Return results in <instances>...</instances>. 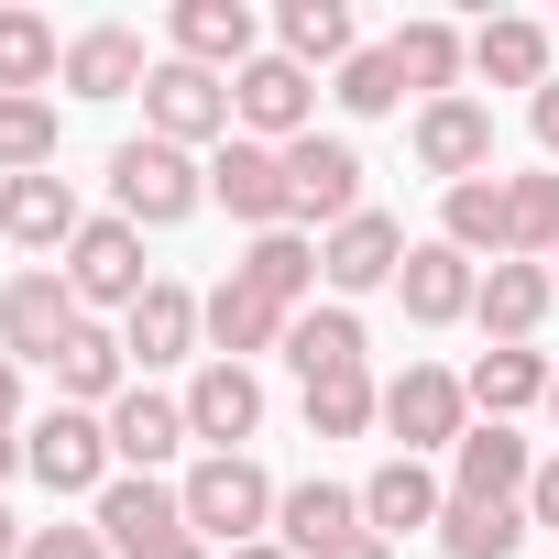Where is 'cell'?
<instances>
[{"label":"cell","mask_w":559,"mask_h":559,"mask_svg":"<svg viewBox=\"0 0 559 559\" xmlns=\"http://www.w3.org/2000/svg\"><path fill=\"white\" fill-rule=\"evenodd\" d=\"M395 297H406V319H417V330H450V319H472V297H483V263H472V252H450V241H406Z\"/></svg>","instance_id":"4fadbf2b"},{"label":"cell","mask_w":559,"mask_h":559,"mask_svg":"<svg viewBox=\"0 0 559 559\" xmlns=\"http://www.w3.org/2000/svg\"><path fill=\"white\" fill-rule=\"evenodd\" d=\"M176 450H187V395L132 384V395L110 406V461H121V472H165Z\"/></svg>","instance_id":"d6986e66"},{"label":"cell","mask_w":559,"mask_h":559,"mask_svg":"<svg viewBox=\"0 0 559 559\" xmlns=\"http://www.w3.org/2000/svg\"><path fill=\"white\" fill-rule=\"evenodd\" d=\"M384 428L406 439V461H428V450H461V428H472V395H461V373H439V362H406V373L384 384Z\"/></svg>","instance_id":"9c48e42d"},{"label":"cell","mask_w":559,"mask_h":559,"mask_svg":"<svg viewBox=\"0 0 559 559\" xmlns=\"http://www.w3.org/2000/svg\"><path fill=\"white\" fill-rule=\"evenodd\" d=\"M198 330H209V362H252V352H286V308H274V297H252L241 286V274H219V286L198 297Z\"/></svg>","instance_id":"5bb4252c"},{"label":"cell","mask_w":559,"mask_h":559,"mask_svg":"<svg viewBox=\"0 0 559 559\" xmlns=\"http://www.w3.org/2000/svg\"><path fill=\"white\" fill-rule=\"evenodd\" d=\"M12 417H23V362L0 352V428H12Z\"/></svg>","instance_id":"7bdbcfd3"},{"label":"cell","mask_w":559,"mask_h":559,"mask_svg":"<svg viewBox=\"0 0 559 559\" xmlns=\"http://www.w3.org/2000/svg\"><path fill=\"white\" fill-rule=\"evenodd\" d=\"M286 362H297V384H330V373H362V319L330 297V308H297V330H286Z\"/></svg>","instance_id":"4dcf8cb0"},{"label":"cell","mask_w":559,"mask_h":559,"mask_svg":"<svg viewBox=\"0 0 559 559\" xmlns=\"http://www.w3.org/2000/svg\"><path fill=\"white\" fill-rule=\"evenodd\" d=\"M143 132H154V143H176V154L230 143V78H209V67L165 56V67L143 78Z\"/></svg>","instance_id":"5b68a950"},{"label":"cell","mask_w":559,"mask_h":559,"mask_svg":"<svg viewBox=\"0 0 559 559\" xmlns=\"http://www.w3.org/2000/svg\"><path fill=\"white\" fill-rule=\"evenodd\" d=\"M330 559H395V537H373V526H362V537H341Z\"/></svg>","instance_id":"f6af8a7d"},{"label":"cell","mask_w":559,"mask_h":559,"mask_svg":"<svg viewBox=\"0 0 559 559\" xmlns=\"http://www.w3.org/2000/svg\"><path fill=\"white\" fill-rule=\"evenodd\" d=\"M461 395H472V406H483V417L504 428L515 406H548V362H537L526 341H493V352H483V362L461 373Z\"/></svg>","instance_id":"1f68e13d"},{"label":"cell","mask_w":559,"mask_h":559,"mask_svg":"<svg viewBox=\"0 0 559 559\" xmlns=\"http://www.w3.org/2000/svg\"><path fill=\"white\" fill-rule=\"evenodd\" d=\"M209 198H219L252 241H263V230H297V219H286V154H274V143H241V132H230V143L209 154Z\"/></svg>","instance_id":"30bf717a"},{"label":"cell","mask_w":559,"mask_h":559,"mask_svg":"<svg viewBox=\"0 0 559 559\" xmlns=\"http://www.w3.org/2000/svg\"><path fill=\"white\" fill-rule=\"evenodd\" d=\"M548 417H559V373H548Z\"/></svg>","instance_id":"681fc988"},{"label":"cell","mask_w":559,"mask_h":559,"mask_svg":"<svg viewBox=\"0 0 559 559\" xmlns=\"http://www.w3.org/2000/svg\"><path fill=\"white\" fill-rule=\"evenodd\" d=\"M526 526H559V461H537V483H526Z\"/></svg>","instance_id":"60d3db41"},{"label":"cell","mask_w":559,"mask_h":559,"mask_svg":"<svg viewBox=\"0 0 559 559\" xmlns=\"http://www.w3.org/2000/svg\"><path fill=\"white\" fill-rule=\"evenodd\" d=\"M504 219H515V263H559V176H504Z\"/></svg>","instance_id":"74e56055"},{"label":"cell","mask_w":559,"mask_h":559,"mask_svg":"<svg viewBox=\"0 0 559 559\" xmlns=\"http://www.w3.org/2000/svg\"><path fill=\"white\" fill-rule=\"evenodd\" d=\"M439 548H450V559H515V548H526V504H472V493H450Z\"/></svg>","instance_id":"e575fe53"},{"label":"cell","mask_w":559,"mask_h":559,"mask_svg":"<svg viewBox=\"0 0 559 559\" xmlns=\"http://www.w3.org/2000/svg\"><path fill=\"white\" fill-rule=\"evenodd\" d=\"M154 67H143V34H121V23H88L78 45H67V88L78 99H132Z\"/></svg>","instance_id":"4316f807"},{"label":"cell","mask_w":559,"mask_h":559,"mask_svg":"<svg viewBox=\"0 0 559 559\" xmlns=\"http://www.w3.org/2000/svg\"><path fill=\"white\" fill-rule=\"evenodd\" d=\"M0 230H12L23 252H45V263H67V241L88 219H78V187L67 176H12V187H0Z\"/></svg>","instance_id":"e0dca14e"},{"label":"cell","mask_w":559,"mask_h":559,"mask_svg":"<svg viewBox=\"0 0 559 559\" xmlns=\"http://www.w3.org/2000/svg\"><path fill=\"white\" fill-rule=\"evenodd\" d=\"M12 472H23V439H12V428H0V483H12Z\"/></svg>","instance_id":"bcb514c9"},{"label":"cell","mask_w":559,"mask_h":559,"mask_svg":"<svg viewBox=\"0 0 559 559\" xmlns=\"http://www.w3.org/2000/svg\"><path fill=\"white\" fill-rule=\"evenodd\" d=\"M230 559H297V548H274V537H252V548H230Z\"/></svg>","instance_id":"c3c4849f"},{"label":"cell","mask_w":559,"mask_h":559,"mask_svg":"<svg viewBox=\"0 0 559 559\" xmlns=\"http://www.w3.org/2000/svg\"><path fill=\"white\" fill-rule=\"evenodd\" d=\"M176 56L209 67V78H241L263 45H252V0H176Z\"/></svg>","instance_id":"44dd1931"},{"label":"cell","mask_w":559,"mask_h":559,"mask_svg":"<svg viewBox=\"0 0 559 559\" xmlns=\"http://www.w3.org/2000/svg\"><path fill=\"white\" fill-rule=\"evenodd\" d=\"M384 56H395V78H406L417 99H461V67H472V34H461V23H439V12H417V23H406V34L384 45Z\"/></svg>","instance_id":"d4e9b609"},{"label":"cell","mask_w":559,"mask_h":559,"mask_svg":"<svg viewBox=\"0 0 559 559\" xmlns=\"http://www.w3.org/2000/svg\"><path fill=\"white\" fill-rule=\"evenodd\" d=\"M56 274L78 286V308H121V319L154 297V274H143V230H132L121 209H110V219H88V230L67 241V263H56Z\"/></svg>","instance_id":"8992f818"},{"label":"cell","mask_w":559,"mask_h":559,"mask_svg":"<svg viewBox=\"0 0 559 559\" xmlns=\"http://www.w3.org/2000/svg\"><path fill=\"white\" fill-rule=\"evenodd\" d=\"M56 99H0V176H56Z\"/></svg>","instance_id":"d590c367"},{"label":"cell","mask_w":559,"mask_h":559,"mask_svg":"<svg viewBox=\"0 0 559 559\" xmlns=\"http://www.w3.org/2000/svg\"><path fill=\"white\" fill-rule=\"evenodd\" d=\"M78 330H88V308H78V286H67L56 263L12 274V297H0V352H12V362H56Z\"/></svg>","instance_id":"52a82bcc"},{"label":"cell","mask_w":559,"mask_h":559,"mask_svg":"<svg viewBox=\"0 0 559 559\" xmlns=\"http://www.w3.org/2000/svg\"><path fill=\"white\" fill-rule=\"evenodd\" d=\"M132 559H209V537H154V548H132Z\"/></svg>","instance_id":"ee69618b"},{"label":"cell","mask_w":559,"mask_h":559,"mask_svg":"<svg viewBox=\"0 0 559 559\" xmlns=\"http://www.w3.org/2000/svg\"><path fill=\"white\" fill-rule=\"evenodd\" d=\"M230 274H241L252 297H274V308L297 319V308H308V286H319V241H308V230H263V241H252Z\"/></svg>","instance_id":"83f0119b"},{"label":"cell","mask_w":559,"mask_h":559,"mask_svg":"<svg viewBox=\"0 0 559 559\" xmlns=\"http://www.w3.org/2000/svg\"><path fill=\"white\" fill-rule=\"evenodd\" d=\"M121 373H132V352H121V330H99V319L56 352V395H67V406H88V417H110V406L132 395Z\"/></svg>","instance_id":"484cf974"},{"label":"cell","mask_w":559,"mask_h":559,"mask_svg":"<svg viewBox=\"0 0 559 559\" xmlns=\"http://www.w3.org/2000/svg\"><path fill=\"white\" fill-rule=\"evenodd\" d=\"M176 493H187V537H219V548H252V537L274 526V504H286V493L263 483L252 450H209Z\"/></svg>","instance_id":"6da1fadb"},{"label":"cell","mask_w":559,"mask_h":559,"mask_svg":"<svg viewBox=\"0 0 559 559\" xmlns=\"http://www.w3.org/2000/svg\"><path fill=\"white\" fill-rule=\"evenodd\" d=\"M384 417V384L373 373H330V384H308V439H362Z\"/></svg>","instance_id":"8d00e7d4"},{"label":"cell","mask_w":559,"mask_h":559,"mask_svg":"<svg viewBox=\"0 0 559 559\" xmlns=\"http://www.w3.org/2000/svg\"><path fill=\"white\" fill-rule=\"evenodd\" d=\"M526 121H537V143H548V154H559V78H548V88H537V99H526Z\"/></svg>","instance_id":"b9f144b4"},{"label":"cell","mask_w":559,"mask_h":559,"mask_svg":"<svg viewBox=\"0 0 559 559\" xmlns=\"http://www.w3.org/2000/svg\"><path fill=\"white\" fill-rule=\"evenodd\" d=\"M198 341H209V330H198V297H187V286H165V274H154V297H143L132 319H121V352H132L143 373H165V362H187Z\"/></svg>","instance_id":"cb8c5ba5"},{"label":"cell","mask_w":559,"mask_h":559,"mask_svg":"<svg viewBox=\"0 0 559 559\" xmlns=\"http://www.w3.org/2000/svg\"><path fill=\"white\" fill-rule=\"evenodd\" d=\"M526 483H537V450L515 439V428H461V450H450V493H472V504H526Z\"/></svg>","instance_id":"9a60e30c"},{"label":"cell","mask_w":559,"mask_h":559,"mask_svg":"<svg viewBox=\"0 0 559 559\" xmlns=\"http://www.w3.org/2000/svg\"><path fill=\"white\" fill-rule=\"evenodd\" d=\"M23 472L45 483V493H110L121 483V461H110V417H88V406H56V417H34L23 428Z\"/></svg>","instance_id":"3957f363"},{"label":"cell","mask_w":559,"mask_h":559,"mask_svg":"<svg viewBox=\"0 0 559 559\" xmlns=\"http://www.w3.org/2000/svg\"><path fill=\"white\" fill-rule=\"evenodd\" d=\"M45 78H67V45L45 12H0V99H45Z\"/></svg>","instance_id":"836d02e7"},{"label":"cell","mask_w":559,"mask_h":559,"mask_svg":"<svg viewBox=\"0 0 559 559\" xmlns=\"http://www.w3.org/2000/svg\"><path fill=\"white\" fill-rule=\"evenodd\" d=\"M0 559H23V526H12V504H0Z\"/></svg>","instance_id":"7dc6e473"},{"label":"cell","mask_w":559,"mask_h":559,"mask_svg":"<svg viewBox=\"0 0 559 559\" xmlns=\"http://www.w3.org/2000/svg\"><path fill=\"white\" fill-rule=\"evenodd\" d=\"M230 132H241V143H274V154L308 143V132H319V78H308L297 56H252V67L230 78Z\"/></svg>","instance_id":"277c9868"},{"label":"cell","mask_w":559,"mask_h":559,"mask_svg":"<svg viewBox=\"0 0 559 559\" xmlns=\"http://www.w3.org/2000/svg\"><path fill=\"white\" fill-rule=\"evenodd\" d=\"M548 297H559V274H548V263H483V297H472V319H483V341H537Z\"/></svg>","instance_id":"603a6c76"},{"label":"cell","mask_w":559,"mask_h":559,"mask_svg":"<svg viewBox=\"0 0 559 559\" xmlns=\"http://www.w3.org/2000/svg\"><path fill=\"white\" fill-rule=\"evenodd\" d=\"M341 537H362V493L352 483H286V504H274V548L330 559Z\"/></svg>","instance_id":"ac0fdd59"},{"label":"cell","mask_w":559,"mask_h":559,"mask_svg":"<svg viewBox=\"0 0 559 559\" xmlns=\"http://www.w3.org/2000/svg\"><path fill=\"white\" fill-rule=\"evenodd\" d=\"M472 67L493 78V88H548V23H526V12H493L483 34H472Z\"/></svg>","instance_id":"f1b7e54d"},{"label":"cell","mask_w":559,"mask_h":559,"mask_svg":"<svg viewBox=\"0 0 559 559\" xmlns=\"http://www.w3.org/2000/svg\"><path fill=\"white\" fill-rule=\"evenodd\" d=\"M439 241L450 252H493V263H515V219H504V176H472V187H450V209H439Z\"/></svg>","instance_id":"f546056e"},{"label":"cell","mask_w":559,"mask_h":559,"mask_svg":"<svg viewBox=\"0 0 559 559\" xmlns=\"http://www.w3.org/2000/svg\"><path fill=\"white\" fill-rule=\"evenodd\" d=\"M274 34H286L274 56H297L308 78H319V67H352V56H362V45H352V0H286V12H274Z\"/></svg>","instance_id":"d6a6232c"},{"label":"cell","mask_w":559,"mask_h":559,"mask_svg":"<svg viewBox=\"0 0 559 559\" xmlns=\"http://www.w3.org/2000/svg\"><path fill=\"white\" fill-rule=\"evenodd\" d=\"M252 428H263V384H252V362H198V384H187V439L241 450Z\"/></svg>","instance_id":"2e32d148"},{"label":"cell","mask_w":559,"mask_h":559,"mask_svg":"<svg viewBox=\"0 0 559 559\" xmlns=\"http://www.w3.org/2000/svg\"><path fill=\"white\" fill-rule=\"evenodd\" d=\"M406 274V219H384V209H362V219H341L330 241H319V286L352 308V297H373V286H395Z\"/></svg>","instance_id":"8fae6325"},{"label":"cell","mask_w":559,"mask_h":559,"mask_svg":"<svg viewBox=\"0 0 559 559\" xmlns=\"http://www.w3.org/2000/svg\"><path fill=\"white\" fill-rule=\"evenodd\" d=\"M439 515H450V493H439V472L406 461V450L362 483V526H373V537H417V526H439Z\"/></svg>","instance_id":"7402d4cb"},{"label":"cell","mask_w":559,"mask_h":559,"mask_svg":"<svg viewBox=\"0 0 559 559\" xmlns=\"http://www.w3.org/2000/svg\"><path fill=\"white\" fill-rule=\"evenodd\" d=\"M110 198H121V219H132V230H176V219L209 198V165L143 132V143H121V154H110Z\"/></svg>","instance_id":"7a4b0ae2"},{"label":"cell","mask_w":559,"mask_h":559,"mask_svg":"<svg viewBox=\"0 0 559 559\" xmlns=\"http://www.w3.org/2000/svg\"><path fill=\"white\" fill-rule=\"evenodd\" d=\"M99 537L132 559V548H154V537H187V493L176 483H154V472H121L110 493H99Z\"/></svg>","instance_id":"ffe728a7"},{"label":"cell","mask_w":559,"mask_h":559,"mask_svg":"<svg viewBox=\"0 0 559 559\" xmlns=\"http://www.w3.org/2000/svg\"><path fill=\"white\" fill-rule=\"evenodd\" d=\"M330 99H341L352 121H384V110L406 99V78H395V56H384V45H362V56L341 67V88H330Z\"/></svg>","instance_id":"f35d334b"},{"label":"cell","mask_w":559,"mask_h":559,"mask_svg":"<svg viewBox=\"0 0 559 559\" xmlns=\"http://www.w3.org/2000/svg\"><path fill=\"white\" fill-rule=\"evenodd\" d=\"M286 219H362V143L352 132H308L286 143Z\"/></svg>","instance_id":"ba28073f"},{"label":"cell","mask_w":559,"mask_h":559,"mask_svg":"<svg viewBox=\"0 0 559 559\" xmlns=\"http://www.w3.org/2000/svg\"><path fill=\"white\" fill-rule=\"evenodd\" d=\"M417 176H439V187L493 176V110L483 99H428L417 110Z\"/></svg>","instance_id":"7c38bea8"},{"label":"cell","mask_w":559,"mask_h":559,"mask_svg":"<svg viewBox=\"0 0 559 559\" xmlns=\"http://www.w3.org/2000/svg\"><path fill=\"white\" fill-rule=\"evenodd\" d=\"M23 559H110V537H99V526H34Z\"/></svg>","instance_id":"ab89813d"}]
</instances>
